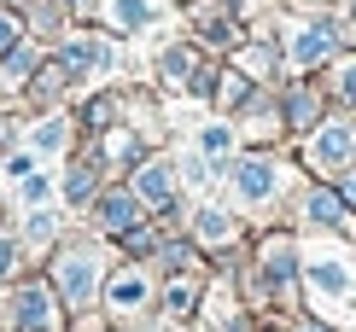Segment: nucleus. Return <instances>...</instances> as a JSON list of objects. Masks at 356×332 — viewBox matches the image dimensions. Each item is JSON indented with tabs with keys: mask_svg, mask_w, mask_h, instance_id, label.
I'll list each match as a JSON object with an SVG mask.
<instances>
[{
	"mask_svg": "<svg viewBox=\"0 0 356 332\" xmlns=\"http://www.w3.org/2000/svg\"><path fill=\"white\" fill-rule=\"evenodd\" d=\"M117 24H146V0H117Z\"/></svg>",
	"mask_w": 356,
	"mask_h": 332,
	"instance_id": "9b49d317",
	"label": "nucleus"
},
{
	"mask_svg": "<svg viewBox=\"0 0 356 332\" xmlns=\"http://www.w3.org/2000/svg\"><path fill=\"white\" fill-rule=\"evenodd\" d=\"M199 233H204V239H222V233H228V222H222V210H199Z\"/></svg>",
	"mask_w": 356,
	"mask_h": 332,
	"instance_id": "ddd939ff",
	"label": "nucleus"
},
{
	"mask_svg": "<svg viewBox=\"0 0 356 332\" xmlns=\"http://www.w3.org/2000/svg\"><path fill=\"white\" fill-rule=\"evenodd\" d=\"M111 297H117V304H140L146 285H140V280H111Z\"/></svg>",
	"mask_w": 356,
	"mask_h": 332,
	"instance_id": "f8f14e48",
	"label": "nucleus"
},
{
	"mask_svg": "<svg viewBox=\"0 0 356 332\" xmlns=\"http://www.w3.org/2000/svg\"><path fill=\"white\" fill-rule=\"evenodd\" d=\"M292 53H298V65H316V58H327V53H333V29H327V24H309Z\"/></svg>",
	"mask_w": 356,
	"mask_h": 332,
	"instance_id": "20e7f679",
	"label": "nucleus"
},
{
	"mask_svg": "<svg viewBox=\"0 0 356 332\" xmlns=\"http://www.w3.org/2000/svg\"><path fill=\"white\" fill-rule=\"evenodd\" d=\"M99 210H106V228H111V233H129V228H135V199H129V192L106 199Z\"/></svg>",
	"mask_w": 356,
	"mask_h": 332,
	"instance_id": "0eeeda50",
	"label": "nucleus"
},
{
	"mask_svg": "<svg viewBox=\"0 0 356 332\" xmlns=\"http://www.w3.org/2000/svg\"><path fill=\"white\" fill-rule=\"evenodd\" d=\"M356 146V123H333L327 134H316V146H309V158L316 163H345Z\"/></svg>",
	"mask_w": 356,
	"mask_h": 332,
	"instance_id": "f257e3e1",
	"label": "nucleus"
},
{
	"mask_svg": "<svg viewBox=\"0 0 356 332\" xmlns=\"http://www.w3.org/2000/svg\"><path fill=\"white\" fill-rule=\"evenodd\" d=\"M234 181H240L245 199H269V192H275V163H240Z\"/></svg>",
	"mask_w": 356,
	"mask_h": 332,
	"instance_id": "7ed1b4c3",
	"label": "nucleus"
},
{
	"mask_svg": "<svg viewBox=\"0 0 356 332\" xmlns=\"http://www.w3.org/2000/svg\"><path fill=\"white\" fill-rule=\"evenodd\" d=\"M309 216L316 222H339V199L333 192H316V199H309Z\"/></svg>",
	"mask_w": 356,
	"mask_h": 332,
	"instance_id": "9d476101",
	"label": "nucleus"
},
{
	"mask_svg": "<svg viewBox=\"0 0 356 332\" xmlns=\"http://www.w3.org/2000/svg\"><path fill=\"white\" fill-rule=\"evenodd\" d=\"M58 140H65V128H58V123H47V128L35 134V146H58Z\"/></svg>",
	"mask_w": 356,
	"mask_h": 332,
	"instance_id": "4468645a",
	"label": "nucleus"
},
{
	"mask_svg": "<svg viewBox=\"0 0 356 332\" xmlns=\"http://www.w3.org/2000/svg\"><path fill=\"white\" fill-rule=\"evenodd\" d=\"M6 263H12V245H6V239H0V274H6Z\"/></svg>",
	"mask_w": 356,
	"mask_h": 332,
	"instance_id": "dca6fc26",
	"label": "nucleus"
},
{
	"mask_svg": "<svg viewBox=\"0 0 356 332\" xmlns=\"http://www.w3.org/2000/svg\"><path fill=\"white\" fill-rule=\"evenodd\" d=\"M140 192H146V199H158V204H170L175 181H170V169H164V163H146V169H140Z\"/></svg>",
	"mask_w": 356,
	"mask_h": 332,
	"instance_id": "423d86ee",
	"label": "nucleus"
},
{
	"mask_svg": "<svg viewBox=\"0 0 356 332\" xmlns=\"http://www.w3.org/2000/svg\"><path fill=\"white\" fill-rule=\"evenodd\" d=\"M58 285L70 292V304H82L88 285H94V268H88V256H70V263H58Z\"/></svg>",
	"mask_w": 356,
	"mask_h": 332,
	"instance_id": "f03ea898",
	"label": "nucleus"
},
{
	"mask_svg": "<svg viewBox=\"0 0 356 332\" xmlns=\"http://www.w3.org/2000/svg\"><path fill=\"white\" fill-rule=\"evenodd\" d=\"M18 332H41V321H47V292H35V285H29V292H18Z\"/></svg>",
	"mask_w": 356,
	"mask_h": 332,
	"instance_id": "39448f33",
	"label": "nucleus"
},
{
	"mask_svg": "<svg viewBox=\"0 0 356 332\" xmlns=\"http://www.w3.org/2000/svg\"><path fill=\"white\" fill-rule=\"evenodd\" d=\"M345 94L356 99V65H345Z\"/></svg>",
	"mask_w": 356,
	"mask_h": 332,
	"instance_id": "2eb2a0df",
	"label": "nucleus"
},
{
	"mask_svg": "<svg viewBox=\"0 0 356 332\" xmlns=\"http://www.w3.org/2000/svg\"><path fill=\"white\" fill-rule=\"evenodd\" d=\"M309 280H316L321 285V292H345V268H339V263H309Z\"/></svg>",
	"mask_w": 356,
	"mask_h": 332,
	"instance_id": "6e6552de",
	"label": "nucleus"
},
{
	"mask_svg": "<svg viewBox=\"0 0 356 332\" xmlns=\"http://www.w3.org/2000/svg\"><path fill=\"white\" fill-rule=\"evenodd\" d=\"M6 35H12V29H6V18H0V47H6Z\"/></svg>",
	"mask_w": 356,
	"mask_h": 332,
	"instance_id": "f3484780",
	"label": "nucleus"
},
{
	"mask_svg": "<svg viewBox=\"0 0 356 332\" xmlns=\"http://www.w3.org/2000/svg\"><path fill=\"white\" fill-rule=\"evenodd\" d=\"M309 332H316V326H309Z\"/></svg>",
	"mask_w": 356,
	"mask_h": 332,
	"instance_id": "a211bd4d",
	"label": "nucleus"
},
{
	"mask_svg": "<svg viewBox=\"0 0 356 332\" xmlns=\"http://www.w3.org/2000/svg\"><path fill=\"white\" fill-rule=\"evenodd\" d=\"M29 70H35V53H29V47L6 53V76H12V82H29Z\"/></svg>",
	"mask_w": 356,
	"mask_h": 332,
	"instance_id": "1a4fd4ad",
	"label": "nucleus"
}]
</instances>
